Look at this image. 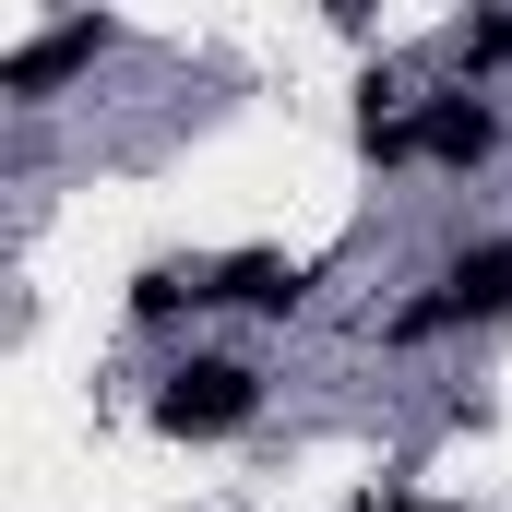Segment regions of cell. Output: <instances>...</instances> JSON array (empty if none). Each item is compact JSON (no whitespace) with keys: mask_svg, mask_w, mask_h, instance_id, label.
Segmentation results:
<instances>
[{"mask_svg":"<svg viewBox=\"0 0 512 512\" xmlns=\"http://www.w3.org/2000/svg\"><path fill=\"white\" fill-rule=\"evenodd\" d=\"M167 441H239L262 417V370L251 358H215V346H191V358H167L155 370V405H143Z\"/></svg>","mask_w":512,"mask_h":512,"instance_id":"cell-1","label":"cell"},{"mask_svg":"<svg viewBox=\"0 0 512 512\" xmlns=\"http://www.w3.org/2000/svg\"><path fill=\"white\" fill-rule=\"evenodd\" d=\"M501 96H477V84H429L417 96V167H441V179H477V167H501Z\"/></svg>","mask_w":512,"mask_h":512,"instance_id":"cell-2","label":"cell"},{"mask_svg":"<svg viewBox=\"0 0 512 512\" xmlns=\"http://www.w3.org/2000/svg\"><path fill=\"white\" fill-rule=\"evenodd\" d=\"M108 48H120V24H108V12H60L48 36H24V48L0 60V96H12V108H48V96H60L72 72H96Z\"/></svg>","mask_w":512,"mask_h":512,"instance_id":"cell-3","label":"cell"},{"mask_svg":"<svg viewBox=\"0 0 512 512\" xmlns=\"http://www.w3.org/2000/svg\"><path fill=\"white\" fill-rule=\"evenodd\" d=\"M429 286H441L453 334H477V322H512V239H465V251L441 262Z\"/></svg>","mask_w":512,"mask_h":512,"instance_id":"cell-4","label":"cell"},{"mask_svg":"<svg viewBox=\"0 0 512 512\" xmlns=\"http://www.w3.org/2000/svg\"><path fill=\"white\" fill-rule=\"evenodd\" d=\"M215 310H251V322L310 310V262H286V251H227V262H215Z\"/></svg>","mask_w":512,"mask_h":512,"instance_id":"cell-5","label":"cell"},{"mask_svg":"<svg viewBox=\"0 0 512 512\" xmlns=\"http://www.w3.org/2000/svg\"><path fill=\"white\" fill-rule=\"evenodd\" d=\"M203 310H215V262H143V274H131V322H143V334L203 322Z\"/></svg>","mask_w":512,"mask_h":512,"instance_id":"cell-6","label":"cell"},{"mask_svg":"<svg viewBox=\"0 0 512 512\" xmlns=\"http://www.w3.org/2000/svg\"><path fill=\"white\" fill-rule=\"evenodd\" d=\"M489 72H512V12H465L453 24V84L489 96Z\"/></svg>","mask_w":512,"mask_h":512,"instance_id":"cell-7","label":"cell"},{"mask_svg":"<svg viewBox=\"0 0 512 512\" xmlns=\"http://www.w3.org/2000/svg\"><path fill=\"white\" fill-rule=\"evenodd\" d=\"M429 334H453V310H441V286H417L405 310L382 322V346H429Z\"/></svg>","mask_w":512,"mask_h":512,"instance_id":"cell-8","label":"cell"}]
</instances>
